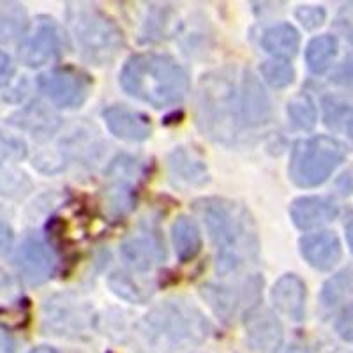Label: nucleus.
Listing matches in <instances>:
<instances>
[{
  "label": "nucleus",
  "mask_w": 353,
  "mask_h": 353,
  "mask_svg": "<svg viewBox=\"0 0 353 353\" xmlns=\"http://www.w3.org/2000/svg\"><path fill=\"white\" fill-rule=\"evenodd\" d=\"M194 210L212 239L217 272L230 274L258 256L256 228L242 205L225 198H201L194 201Z\"/></svg>",
  "instance_id": "f257e3e1"
},
{
  "label": "nucleus",
  "mask_w": 353,
  "mask_h": 353,
  "mask_svg": "<svg viewBox=\"0 0 353 353\" xmlns=\"http://www.w3.org/2000/svg\"><path fill=\"white\" fill-rule=\"evenodd\" d=\"M121 83L129 96L154 108L179 105L189 92L185 69L168 55L140 53L125 62Z\"/></svg>",
  "instance_id": "f03ea898"
},
{
  "label": "nucleus",
  "mask_w": 353,
  "mask_h": 353,
  "mask_svg": "<svg viewBox=\"0 0 353 353\" xmlns=\"http://www.w3.org/2000/svg\"><path fill=\"white\" fill-rule=\"evenodd\" d=\"M209 321L200 309L181 299L157 304L137 325L141 345L157 353H172L198 345L209 336Z\"/></svg>",
  "instance_id": "7ed1b4c3"
},
{
  "label": "nucleus",
  "mask_w": 353,
  "mask_h": 353,
  "mask_svg": "<svg viewBox=\"0 0 353 353\" xmlns=\"http://www.w3.org/2000/svg\"><path fill=\"white\" fill-rule=\"evenodd\" d=\"M196 124L205 137L219 143L233 145L241 137L244 122L233 71L221 69L201 78L196 97Z\"/></svg>",
  "instance_id": "20e7f679"
},
{
  "label": "nucleus",
  "mask_w": 353,
  "mask_h": 353,
  "mask_svg": "<svg viewBox=\"0 0 353 353\" xmlns=\"http://www.w3.org/2000/svg\"><path fill=\"white\" fill-rule=\"evenodd\" d=\"M68 23L81 55L97 65L112 61L124 44L121 28L96 6L71 4Z\"/></svg>",
  "instance_id": "39448f33"
},
{
  "label": "nucleus",
  "mask_w": 353,
  "mask_h": 353,
  "mask_svg": "<svg viewBox=\"0 0 353 353\" xmlns=\"http://www.w3.org/2000/svg\"><path fill=\"white\" fill-rule=\"evenodd\" d=\"M345 157V145L336 138L323 134L305 138L293 147L288 166L290 179L299 188H316L332 175Z\"/></svg>",
  "instance_id": "423d86ee"
},
{
  "label": "nucleus",
  "mask_w": 353,
  "mask_h": 353,
  "mask_svg": "<svg viewBox=\"0 0 353 353\" xmlns=\"http://www.w3.org/2000/svg\"><path fill=\"white\" fill-rule=\"evenodd\" d=\"M37 87L55 106L78 108L88 99L92 81L78 69L55 68L37 78Z\"/></svg>",
  "instance_id": "0eeeda50"
},
{
  "label": "nucleus",
  "mask_w": 353,
  "mask_h": 353,
  "mask_svg": "<svg viewBox=\"0 0 353 353\" xmlns=\"http://www.w3.org/2000/svg\"><path fill=\"white\" fill-rule=\"evenodd\" d=\"M62 52L61 28L50 18H39L21 36L20 61L28 68H39L55 61Z\"/></svg>",
  "instance_id": "6e6552de"
},
{
  "label": "nucleus",
  "mask_w": 353,
  "mask_h": 353,
  "mask_svg": "<svg viewBox=\"0 0 353 353\" xmlns=\"http://www.w3.org/2000/svg\"><path fill=\"white\" fill-rule=\"evenodd\" d=\"M248 343L254 353H276L283 345V325L267 307L253 305L245 314Z\"/></svg>",
  "instance_id": "1a4fd4ad"
},
{
  "label": "nucleus",
  "mask_w": 353,
  "mask_h": 353,
  "mask_svg": "<svg viewBox=\"0 0 353 353\" xmlns=\"http://www.w3.org/2000/svg\"><path fill=\"white\" fill-rule=\"evenodd\" d=\"M18 276L27 286H39L52 277L55 270V260H53L50 249L37 239H27L18 248L14 256Z\"/></svg>",
  "instance_id": "9d476101"
},
{
  "label": "nucleus",
  "mask_w": 353,
  "mask_h": 353,
  "mask_svg": "<svg viewBox=\"0 0 353 353\" xmlns=\"http://www.w3.org/2000/svg\"><path fill=\"white\" fill-rule=\"evenodd\" d=\"M241 113L242 122L249 128H260L272 119L269 94L251 71L244 72L241 83Z\"/></svg>",
  "instance_id": "9b49d317"
},
{
  "label": "nucleus",
  "mask_w": 353,
  "mask_h": 353,
  "mask_svg": "<svg viewBox=\"0 0 353 353\" xmlns=\"http://www.w3.org/2000/svg\"><path fill=\"white\" fill-rule=\"evenodd\" d=\"M103 119H105L110 132L125 141H143L152 132L149 117L134 112L128 106H108L103 112Z\"/></svg>",
  "instance_id": "f8f14e48"
},
{
  "label": "nucleus",
  "mask_w": 353,
  "mask_h": 353,
  "mask_svg": "<svg viewBox=\"0 0 353 353\" xmlns=\"http://www.w3.org/2000/svg\"><path fill=\"white\" fill-rule=\"evenodd\" d=\"M299 245L304 260L316 270H330L343 256L341 241L334 232L305 235L301 239Z\"/></svg>",
  "instance_id": "ddd939ff"
},
{
  "label": "nucleus",
  "mask_w": 353,
  "mask_h": 353,
  "mask_svg": "<svg viewBox=\"0 0 353 353\" xmlns=\"http://www.w3.org/2000/svg\"><path fill=\"white\" fill-rule=\"evenodd\" d=\"M121 253L134 269L147 270L157 261L165 260V244L161 242L159 233L149 226L140 235L128 239L121 245Z\"/></svg>",
  "instance_id": "4468645a"
},
{
  "label": "nucleus",
  "mask_w": 353,
  "mask_h": 353,
  "mask_svg": "<svg viewBox=\"0 0 353 353\" xmlns=\"http://www.w3.org/2000/svg\"><path fill=\"white\" fill-rule=\"evenodd\" d=\"M137 163L129 157H119L110 168V176L115 184L106 189V201L113 214H125L134 203L132 198V179L138 175Z\"/></svg>",
  "instance_id": "2eb2a0df"
},
{
  "label": "nucleus",
  "mask_w": 353,
  "mask_h": 353,
  "mask_svg": "<svg viewBox=\"0 0 353 353\" xmlns=\"http://www.w3.org/2000/svg\"><path fill=\"white\" fill-rule=\"evenodd\" d=\"M290 214L295 226L301 230H313L334 221L339 214L337 205L323 196L299 198L290 207Z\"/></svg>",
  "instance_id": "dca6fc26"
},
{
  "label": "nucleus",
  "mask_w": 353,
  "mask_h": 353,
  "mask_svg": "<svg viewBox=\"0 0 353 353\" xmlns=\"http://www.w3.org/2000/svg\"><path fill=\"white\" fill-rule=\"evenodd\" d=\"M305 295L307 292H305L304 281L295 274H285L279 277L270 293L277 311H281L283 314L297 321L304 318Z\"/></svg>",
  "instance_id": "f3484780"
},
{
  "label": "nucleus",
  "mask_w": 353,
  "mask_h": 353,
  "mask_svg": "<svg viewBox=\"0 0 353 353\" xmlns=\"http://www.w3.org/2000/svg\"><path fill=\"white\" fill-rule=\"evenodd\" d=\"M261 46L274 59L288 61L297 55L299 48H301V34L293 25L277 23L269 30H265L263 37H261Z\"/></svg>",
  "instance_id": "a211bd4d"
},
{
  "label": "nucleus",
  "mask_w": 353,
  "mask_h": 353,
  "mask_svg": "<svg viewBox=\"0 0 353 353\" xmlns=\"http://www.w3.org/2000/svg\"><path fill=\"white\" fill-rule=\"evenodd\" d=\"M172 241L175 248L176 258L181 263H189L200 254L201 251V233L191 217H176L172 225Z\"/></svg>",
  "instance_id": "6ab92c4d"
},
{
  "label": "nucleus",
  "mask_w": 353,
  "mask_h": 353,
  "mask_svg": "<svg viewBox=\"0 0 353 353\" xmlns=\"http://www.w3.org/2000/svg\"><path fill=\"white\" fill-rule=\"evenodd\" d=\"M170 175L176 185H203L209 181L207 166L185 149H176L170 156Z\"/></svg>",
  "instance_id": "aec40b11"
},
{
  "label": "nucleus",
  "mask_w": 353,
  "mask_h": 353,
  "mask_svg": "<svg viewBox=\"0 0 353 353\" xmlns=\"http://www.w3.org/2000/svg\"><path fill=\"white\" fill-rule=\"evenodd\" d=\"M321 106L327 128L348 137L353 143V99L345 96H327Z\"/></svg>",
  "instance_id": "412c9836"
},
{
  "label": "nucleus",
  "mask_w": 353,
  "mask_h": 353,
  "mask_svg": "<svg viewBox=\"0 0 353 353\" xmlns=\"http://www.w3.org/2000/svg\"><path fill=\"white\" fill-rule=\"evenodd\" d=\"M337 55V39L329 34L318 36L311 39V43L305 48V61L309 69L316 74L327 71L332 65L334 59Z\"/></svg>",
  "instance_id": "4be33fe9"
},
{
  "label": "nucleus",
  "mask_w": 353,
  "mask_h": 353,
  "mask_svg": "<svg viewBox=\"0 0 353 353\" xmlns=\"http://www.w3.org/2000/svg\"><path fill=\"white\" fill-rule=\"evenodd\" d=\"M201 297L209 302L210 307L216 311L217 316L223 320H228L235 314L237 311V293L233 292L232 288L226 286H216V285H205L201 286Z\"/></svg>",
  "instance_id": "5701e85b"
},
{
  "label": "nucleus",
  "mask_w": 353,
  "mask_h": 353,
  "mask_svg": "<svg viewBox=\"0 0 353 353\" xmlns=\"http://www.w3.org/2000/svg\"><path fill=\"white\" fill-rule=\"evenodd\" d=\"M353 292V269H343L332 276L321 290V304L327 307L341 304L350 293Z\"/></svg>",
  "instance_id": "b1692460"
},
{
  "label": "nucleus",
  "mask_w": 353,
  "mask_h": 353,
  "mask_svg": "<svg viewBox=\"0 0 353 353\" xmlns=\"http://www.w3.org/2000/svg\"><path fill=\"white\" fill-rule=\"evenodd\" d=\"M288 117L292 124L301 131H311L316 125V106L307 94H299L288 103Z\"/></svg>",
  "instance_id": "393cba45"
},
{
  "label": "nucleus",
  "mask_w": 353,
  "mask_h": 353,
  "mask_svg": "<svg viewBox=\"0 0 353 353\" xmlns=\"http://www.w3.org/2000/svg\"><path fill=\"white\" fill-rule=\"evenodd\" d=\"M20 121H12L14 124H20L23 128L32 129V131H53L59 125V119L52 112L44 110L43 105H30L23 113L18 115Z\"/></svg>",
  "instance_id": "a878e982"
},
{
  "label": "nucleus",
  "mask_w": 353,
  "mask_h": 353,
  "mask_svg": "<svg viewBox=\"0 0 353 353\" xmlns=\"http://www.w3.org/2000/svg\"><path fill=\"white\" fill-rule=\"evenodd\" d=\"M27 30L23 11L20 8H9L6 6L0 11V43H9V41L21 37Z\"/></svg>",
  "instance_id": "bb28decb"
},
{
  "label": "nucleus",
  "mask_w": 353,
  "mask_h": 353,
  "mask_svg": "<svg viewBox=\"0 0 353 353\" xmlns=\"http://www.w3.org/2000/svg\"><path fill=\"white\" fill-rule=\"evenodd\" d=\"M261 77L274 88H285L293 83L295 71H293L292 64L288 61L272 59V61H267L261 64Z\"/></svg>",
  "instance_id": "cd10ccee"
},
{
  "label": "nucleus",
  "mask_w": 353,
  "mask_h": 353,
  "mask_svg": "<svg viewBox=\"0 0 353 353\" xmlns=\"http://www.w3.org/2000/svg\"><path fill=\"white\" fill-rule=\"evenodd\" d=\"M110 285H112L113 292L117 295H121V297L128 299V301H143L141 290L134 285V281L128 274H113L112 279H110Z\"/></svg>",
  "instance_id": "c85d7f7f"
},
{
  "label": "nucleus",
  "mask_w": 353,
  "mask_h": 353,
  "mask_svg": "<svg viewBox=\"0 0 353 353\" xmlns=\"http://www.w3.org/2000/svg\"><path fill=\"white\" fill-rule=\"evenodd\" d=\"M295 17L301 21L302 27L307 28V30H314V28L323 25L327 12L321 6H301V8L295 11Z\"/></svg>",
  "instance_id": "c756f323"
},
{
  "label": "nucleus",
  "mask_w": 353,
  "mask_h": 353,
  "mask_svg": "<svg viewBox=\"0 0 353 353\" xmlns=\"http://www.w3.org/2000/svg\"><path fill=\"white\" fill-rule=\"evenodd\" d=\"M336 330L341 339L353 343V302L346 305L345 311L341 313V316L337 318Z\"/></svg>",
  "instance_id": "7c9ffc66"
},
{
  "label": "nucleus",
  "mask_w": 353,
  "mask_h": 353,
  "mask_svg": "<svg viewBox=\"0 0 353 353\" xmlns=\"http://www.w3.org/2000/svg\"><path fill=\"white\" fill-rule=\"evenodd\" d=\"M330 80H332L334 83L341 85V87L353 88V59L343 62L341 68H337V71L334 72Z\"/></svg>",
  "instance_id": "2f4dec72"
},
{
  "label": "nucleus",
  "mask_w": 353,
  "mask_h": 353,
  "mask_svg": "<svg viewBox=\"0 0 353 353\" xmlns=\"http://www.w3.org/2000/svg\"><path fill=\"white\" fill-rule=\"evenodd\" d=\"M12 74H14V65H12L11 59L6 53L0 52V87L8 85Z\"/></svg>",
  "instance_id": "473e14b6"
},
{
  "label": "nucleus",
  "mask_w": 353,
  "mask_h": 353,
  "mask_svg": "<svg viewBox=\"0 0 353 353\" xmlns=\"http://www.w3.org/2000/svg\"><path fill=\"white\" fill-rule=\"evenodd\" d=\"M12 242H14V235H12V230L8 225L0 223V256H4L11 251Z\"/></svg>",
  "instance_id": "72a5a7b5"
},
{
  "label": "nucleus",
  "mask_w": 353,
  "mask_h": 353,
  "mask_svg": "<svg viewBox=\"0 0 353 353\" xmlns=\"http://www.w3.org/2000/svg\"><path fill=\"white\" fill-rule=\"evenodd\" d=\"M9 286H11V283H9L8 276L0 270V295H4L6 290H9Z\"/></svg>",
  "instance_id": "f704fd0d"
},
{
  "label": "nucleus",
  "mask_w": 353,
  "mask_h": 353,
  "mask_svg": "<svg viewBox=\"0 0 353 353\" xmlns=\"http://www.w3.org/2000/svg\"><path fill=\"white\" fill-rule=\"evenodd\" d=\"M0 348H4L6 352L12 348V343L9 341L8 336H6V334H2V332H0Z\"/></svg>",
  "instance_id": "c9c22d12"
},
{
  "label": "nucleus",
  "mask_w": 353,
  "mask_h": 353,
  "mask_svg": "<svg viewBox=\"0 0 353 353\" xmlns=\"http://www.w3.org/2000/svg\"><path fill=\"white\" fill-rule=\"evenodd\" d=\"M346 237H348L350 249H352V253H353V223H350L348 228H346Z\"/></svg>",
  "instance_id": "e433bc0d"
},
{
  "label": "nucleus",
  "mask_w": 353,
  "mask_h": 353,
  "mask_svg": "<svg viewBox=\"0 0 353 353\" xmlns=\"http://www.w3.org/2000/svg\"><path fill=\"white\" fill-rule=\"evenodd\" d=\"M32 353H57V352L52 348H37V350H34Z\"/></svg>",
  "instance_id": "4c0bfd02"
}]
</instances>
